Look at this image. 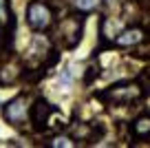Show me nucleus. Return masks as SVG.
Instances as JSON below:
<instances>
[{"mask_svg":"<svg viewBox=\"0 0 150 148\" xmlns=\"http://www.w3.org/2000/svg\"><path fill=\"white\" fill-rule=\"evenodd\" d=\"M27 22L35 33H44L53 27L55 18H53V9L44 2V0H31L27 7Z\"/></svg>","mask_w":150,"mask_h":148,"instance_id":"f257e3e1","label":"nucleus"},{"mask_svg":"<svg viewBox=\"0 0 150 148\" xmlns=\"http://www.w3.org/2000/svg\"><path fill=\"white\" fill-rule=\"evenodd\" d=\"M82 38V18L80 16H71L64 18L60 24L55 27V36L53 40L62 46V49H73Z\"/></svg>","mask_w":150,"mask_h":148,"instance_id":"f03ea898","label":"nucleus"},{"mask_svg":"<svg viewBox=\"0 0 150 148\" xmlns=\"http://www.w3.org/2000/svg\"><path fill=\"white\" fill-rule=\"evenodd\" d=\"M141 93H144V88L139 86V82H126V84H117V86L108 88L102 97L112 104H132L141 97Z\"/></svg>","mask_w":150,"mask_h":148,"instance_id":"7ed1b4c3","label":"nucleus"},{"mask_svg":"<svg viewBox=\"0 0 150 148\" xmlns=\"http://www.w3.org/2000/svg\"><path fill=\"white\" fill-rule=\"evenodd\" d=\"M31 95H18L16 100H11L9 104L5 106V120L13 126H22L27 122V117L31 115Z\"/></svg>","mask_w":150,"mask_h":148,"instance_id":"20e7f679","label":"nucleus"},{"mask_svg":"<svg viewBox=\"0 0 150 148\" xmlns=\"http://www.w3.org/2000/svg\"><path fill=\"white\" fill-rule=\"evenodd\" d=\"M51 104L47 102V100H42V97H38L35 100V106L31 108V122L35 124V128H44L49 122V115H51Z\"/></svg>","mask_w":150,"mask_h":148,"instance_id":"39448f33","label":"nucleus"},{"mask_svg":"<svg viewBox=\"0 0 150 148\" xmlns=\"http://www.w3.org/2000/svg\"><path fill=\"white\" fill-rule=\"evenodd\" d=\"M0 38H11L13 31V14H11V5L9 0H0Z\"/></svg>","mask_w":150,"mask_h":148,"instance_id":"423d86ee","label":"nucleus"},{"mask_svg":"<svg viewBox=\"0 0 150 148\" xmlns=\"http://www.w3.org/2000/svg\"><path fill=\"white\" fill-rule=\"evenodd\" d=\"M115 42H117L119 46H135V44H141L144 42V31H141L139 27H130L126 29V31H122L117 38H115Z\"/></svg>","mask_w":150,"mask_h":148,"instance_id":"0eeeda50","label":"nucleus"},{"mask_svg":"<svg viewBox=\"0 0 150 148\" xmlns=\"http://www.w3.org/2000/svg\"><path fill=\"white\" fill-rule=\"evenodd\" d=\"M20 75V64L16 60H9L7 64L0 66V84H13Z\"/></svg>","mask_w":150,"mask_h":148,"instance_id":"6e6552de","label":"nucleus"},{"mask_svg":"<svg viewBox=\"0 0 150 148\" xmlns=\"http://www.w3.org/2000/svg\"><path fill=\"white\" fill-rule=\"evenodd\" d=\"M132 135L135 137H139V139H146V137H150V115L146 113V115H139L135 122H132Z\"/></svg>","mask_w":150,"mask_h":148,"instance_id":"1a4fd4ad","label":"nucleus"},{"mask_svg":"<svg viewBox=\"0 0 150 148\" xmlns=\"http://www.w3.org/2000/svg\"><path fill=\"white\" fill-rule=\"evenodd\" d=\"M137 82H139V86L144 88V93H150V69L141 71L139 78H137Z\"/></svg>","mask_w":150,"mask_h":148,"instance_id":"9d476101","label":"nucleus"},{"mask_svg":"<svg viewBox=\"0 0 150 148\" xmlns=\"http://www.w3.org/2000/svg\"><path fill=\"white\" fill-rule=\"evenodd\" d=\"M51 146H55V148H66V146H73V139L71 137H55L51 142Z\"/></svg>","mask_w":150,"mask_h":148,"instance_id":"9b49d317","label":"nucleus"},{"mask_svg":"<svg viewBox=\"0 0 150 148\" xmlns=\"http://www.w3.org/2000/svg\"><path fill=\"white\" fill-rule=\"evenodd\" d=\"M75 5L80 7V9H86V11H91L95 5H97V0H75Z\"/></svg>","mask_w":150,"mask_h":148,"instance_id":"f8f14e48","label":"nucleus"}]
</instances>
